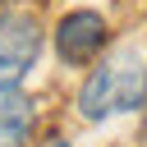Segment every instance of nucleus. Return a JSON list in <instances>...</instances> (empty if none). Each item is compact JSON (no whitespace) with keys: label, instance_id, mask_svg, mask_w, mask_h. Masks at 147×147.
I'll return each instance as SVG.
<instances>
[{"label":"nucleus","instance_id":"obj_4","mask_svg":"<svg viewBox=\"0 0 147 147\" xmlns=\"http://www.w3.org/2000/svg\"><path fill=\"white\" fill-rule=\"evenodd\" d=\"M37 142V101L23 87H0V147Z\"/></svg>","mask_w":147,"mask_h":147},{"label":"nucleus","instance_id":"obj_3","mask_svg":"<svg viewBox=\"0 0 147 147\" xmlns=\"http://www.w3.org/2000/svg\"><path fill=\"white\" fill-rule=\"evenodd\" d=\"M51 41H55V60L64 69H87L110 51V23L101 9H69L55 18Z\"/></svg>","mask_w":147,"mask_h":147},{"label":"nucleus","instance_id":"obj_1","mask_svg":"<svg viewBox=\"0 0 147 147\" xmlns=\"http://www.w3.org/2000/svg\"><path fill=\"white\" fill-rule=\"evenodd\" d=\"M74 106L87 124H106L110 115L142 110L147 106V60L133 46H110L96 64H87Z\"/></svg>","mask_w":147,"mask_h":147},{"label":"nucleus","instance_id":"obj_6","mask_svg":"<svg viewBox=\"0 0 147 147\" xmlns=\"http://www.w3.org/2000/svg\"><path fill=\"white\" fill-rule=\"evenodd\" d=\"M142 142H147V106H142Z\"/></svg>","mask_w":147,"mask_h":147},{"label":"nucleus","instance_id":"obj_5","mask_svg":"<svg viewBox=\"0 0 147 147\" xmlns=\"http://www.w3.org/2000/svg\"><path fill=\"white\" fill-rule=\"evenodd\" d=\"M32 147H69V138H64V133H46V138H37Z\"/></svg>","mask_w":147,"mask_h":147},{"label":"nucleus","instance_id":"obj_2","mask_svg":"<svg viewBox=\"0 0 147 147\" xmlns=\"http://www.w3.org/2000/svg\"><path fill=\"white\" fill-rule=\"evenodd\" d=\"M41 41H46V28L32 9L23 5L0 9V87H23V78L41 55Z\"/></svg>","mask_w":147,"mask_h":147}]
</instances>
